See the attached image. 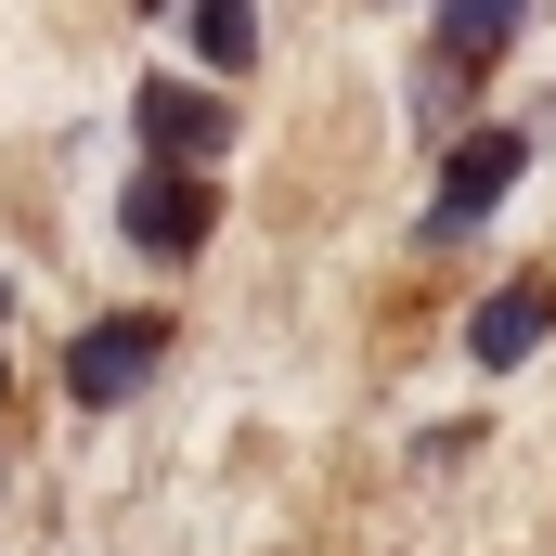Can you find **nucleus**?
I'll return each instance as SVG.
<instances>
[{
    "instance_id": "f257e3e1",
    "label": "nucleus",
    "mask_w": 556,
    "mask_h": 556,
    "mask_svg": "<svg viewBox=\"0 0 556 556\" xmlns=\"http://www.w3.org/2000/svg\"><path fill=\"white\" fill-rule=\"evenodd\" d=\"M207 220H220V194L194 168H130V194H117V233H130L142 260H194Z\"/></svg>"
},
{
    "instance_id": "0eeeda50",
    "label": "nucleus",
    "mask_w": 556,
    "mask_h": 556,
    "mask_svg": "<svg viewBox=\"0 0 556 556\" xmlns=\"http://www.w3.org/2000/svg\"><path fill=\"white\" fill-rule=\"evenodd\" d=\"M194 52L207 65H247L260 52V0H194Z\"/></svg>"
},
{
    "instance_id": "7ed1b4c3",
    "label": "nucleus",
    "mask_w": 556,
    "mask_h": 556,
    "mask_svg": "<svg viewBox=\"0 0 556 556\" xmlns=\"http://www.w3.org/2000/svg\"><path fill=\"white\" fill-rule=\"evenodd\" d=\"M518 168H531V130H466V142H453V168H440V207H427V233H466V220H492V207L518 194Z\"/></svg>"
},
{
    "instance_id": "f03ea898",
    "label": "nucleus",
    "mask_w": 556,
    "mask_h": 556,
    "mask_svg": "<svg viewBox=\"0 0 556 556\" xmlns=\"http://www.w3.org/2000/svg\"><path fill=\"white\" fill-rule=\"evenodd\" d=\"M155 363H168V311H104V324H78L65 389H78V402H130Z\"/></svg>"
},
{
    "instance_id": "423d86ee",
    "label": "nucleus",
    "mask_w": 556,
    "mask_h": 556,
    "mask_svg": "<svg viewBox=\"0 0 556 556\" xmlns=\"http://www.w3.org/2000/svg\"><path fill=\"white\" fill-rule=\"evenodd\" d=\"M518 13H531V0H440V65H427V104H453V91L479 78V52H492Z\"/></svg>"
},
{
    "instance_id": "20e7f679",
    "label": "nucleus",
    "mask_w": 556,
    "mask_h": 556,
    "mask_svg": "<svg viewBox=\"0 0 556 556\" xmlns=\"http://www.w3.org/2000/svg\"><path fill=\"white\" fill-rule=\"evenodd\" d=\"M142 142H155V168L233 155V104L220 91H181V78H142Z\"/></svg>"
},
{
    "instance_id": "39448f33",
    "label": "nucleus",
    "mask_w": 556,
    "mask_h": 556,
    "mask_svg": "<svg viewBox=\"0 0 556 556\" xmlns=\"http://www.w3.org/2000/svg\"><path fill=\"white\" fill-rule=\"evenodd\" d=\"M544 337H556V285H505V298H479V311H466V350H479L492 376H505V363H531Z\"/></svg>"
}]
</instances>
